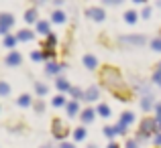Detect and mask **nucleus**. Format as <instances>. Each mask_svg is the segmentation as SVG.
Here are the masks:
<instances>
[{
	"label": "nucleus",
	"instance_id": "obj_35",
	"mask_svg": "<svg viewBox=\"0 0 161 148\" xmlns=\"http://www.w3.org/2000/svg\"><path fill=\"white\" fill-rule=\"evenodd\" d=\"M151 49H153L155 53H161V37H157V39L151 41Z\"/></svg>",
	"mask_w": 161,
	"mask_h": 148
},
{
	"label": "nucleus",
	"instance_id": "obj_9",
	"mask_svg": "<svg viewBox=\"0 0 161 148\" xmlns=\"http://www.w3.org/2000/svg\"><path fill=\"white\" fill-rule=\"evenodd\" d=\"M96 110L94 108H84L82 112H80V120H82V124H92V122L96 120Z\"/></svg>",
	"mask_w": 161,
	"mask_h": 148
},
{
	"label": "nucleus",
	"instance_id": "obj_4",
	"mask_svg": "<svg viewBox=\"0 0 161 148\" xmlns=\"http://www.w3.org/2000/svg\"><path fill=\"white\" fill-rule=\"evenodd\" d=\"M12 27H14V16L10 12H0V35H8Z\"/></svg>",
	"mask_w": 161,
	"mask_h": 148
},
{
	"label": "nucleus",
	"instance_id": "obj_31",
	"mask_svg": "<svg viewBox=\"0 0 161 148\" xmlns=\"http://www.w3.org/2000/svg\"><path fill=\"white\" fill-rule=\"evenodd\" d=\"M69 95H71V98H74V100H84V91L82 89H80V87H74V85H71V89H69Z\"/></svg>",
	"mask_w": 161,
	"mask_h": 148
},
{
	"label": "nucleus",
	"instance_id": "obj_37",
	"mask_svg": "<svg viewBox=\"0 0 161 148\" xmlns=\"http://www.w3.org/2000/svg\"><path fill=\"white\" fill-rule=\"evenodd\" d=\"M31 59H33V61H43V51H33Z\"/></svg>",
	"mask_w": 161,
	"mask_h": 148
},
{
	"label": "nucleus",
	"instance_id": "obj_21",
	"mask_svg": "<svg viewBox=\"0 0 161 148\" xmlns=\"http://www.w3.org/2000/svg\"><path fill=\"white\" fill-rule=\"evenodd\" d=\"M55 87H57L59 94H67V91L71 89L69 81H67V79H63V77H57V81H55Z\"/></svg>",
	"mask_w": 161,
	"mask_h": 148
},
{
	"label": "nucleus",
	"instance_id": "obj_2",
	"mask_svg": "<svg viewBox=\"0 0 161 148\" xmlns=\"http://www.w3.org/2000/svg\"><path fill=\"white\" fill-rule=\"evenodd\" d=\"M51 134L55 140H65L67 136H69V124H67L65 120H61V118H53L51 120Z\"/></svg>",
	"mask_w": 161,
	"mask_h": 148
},
{
	"label": "nucleus",
	"instance_id": "obj_14",
	"mask_svg": "<svg viewBox=\"0 0 161 148\" xmlns=\"http://www.w3.org/2000/svg\"><path fill=\"white\" fill-rule=\"evenodd\" d=\"M122 18H125L126 24H137V23H139V12L133 10V8H129V10H125Z\"/></svg>",
	"mask_w": 161,
	"mask_h": 148
},
{
	"label": "nucleus",
	"instance_id": "obj_25",
	"mask_svg": "<svg viewBox=\"0 0 161 148\" xmlns=\"http://www.w3.org/2000/svg\"><path fill=\"white\" fill-rule=\"evenodd\" d=\"M19 43V39H16V35H4V41H2V45L6 49H14V45Z\"/></svg>",
	"mask_w": 161,
	"mask_h": 148
},
{
	"label": "nucleus",
	"instance_id": "obj_10",
	"mask_svg": "<svg viewBox=\"0 0 161 148\" xmlns=\"http://www.w3.org/2000/svg\"><path fill=\"white\" fill-rule=\"evenodd\" d=\"M65 112H67V116H69V118L80 116V112H82V105H80V101H78V100H69V101L65 104Z\"/></svg>",
	"mask_w": 161,
	"mask_h": 148
},
{
	"label": "nucleus",
	"instance_id": "obj_5",
	"mask_svg": "<svg viewBox=\"0 0 161 148\" xmlns=\"http://www.w3.org/2000/svg\"><path fill=\"white\" fill-rule=\"evenodd\" d=\"M86 16L90 20H94V23H104L106 20V10L102 6H90L86 10Z\"/></svg>",
	"mask_w": 161,
	"mask_h": 148
},
{
	"label": "nucleus",
	"instance_id": "obj_27",
	"mask_svg": "<svg viewBox=\"0 0 161 148\" xmlns=\"http://www.w3.org/2000/svg\"><path fill=\"white\" fill-rule=\"evenodd\" d=\"M86 136H88V132H86V128H84V126H80V128L74 130V140H75V142L86 140Z\"/></svg>",
	"mask_w": 161,
	"mask_h": 148
},
{
	"label": "nucleus",
	"instance_id": "obj_34",
	"mask_svg": "<svg viewBox=\"0 0 161 148\" xmlns=\"http://www.w3.org/2000/svg\"><path fill=\"white\" fill-rule=\"evenodd\" d=\"M33 110H35L37 114H43L45 112V101H41V100H37L35 104H33Z\"/></svg>",
	"mask_w": 161,
	"mask_h": 148
},
{
	"label": "nucleus",
	"instance_id": "obj_43",
	"mask_svg": "<svg viewBox=\"0 0 161 148\" xmlns=\"http://www.w3.org/2000/svg\"><path fill=\"white\" fill-rule=\"evenodd\" d=\"M153 110H155L157 114H161V101H157V104H155V108H153Z\"/></svg>",
	"mask_w": 161,
	"mask_h": 148
},
{
	"label": "nucleus",
	"instance_id": "obj_19",
	"mask_svg": "<svg viewBox=\"0 0 161 148\" xmlns=\"http://www.w3.org/2000/svg\"><path fill=\"white\" fill-rule=\"evenodd\" d=\"M65 20H67V16H65V12H63V10L55 8V10L51 12V23H55V24H63Z\"/></svg>",
	"mask_w": 161,
	"mask_h": 148
},
{
	"label": "nucleus",
	"instance_id": "obj_1",
	"mask_svg": "<svg viewBox=\"0 0 161 148\" xmlns=\"http://www.w3.org/2000/svg\"><path fill=\"white\" fill-rule=\"evenodd\" d=\"M98 77H100V83L106 87L110 94L126 85V81H125V77H122V73L118 71V67H114V65H104L102 69H100Z\"/></svg>",
	"mask_w": 161,
	"mask_h": 148
},
{
	"label": "nucleus",
	"instance_id": "obj_30",
	"mask_svg": "<svg viewBox=\"0 0 161 148\" xmlns=\"http://www.w3.org/2000/svg\"><path fill=\"white\" fill-rule=\"evenodd\" d=\"M43 51V61H55V49H41Z\"/></svg>",
	"mask_w": 161,
	"mask_h": 148
},
{
	"label": "nucleus",
	"instance_id": "obj_41",
	"mask_svg": "<svg viewBox=\"0 0 161 148\" xmlns=\"http://www.w3.org/2000/svg\"><path fill=\"white\" fill-rule=\"evenodd\" d=\"M59 148H75V144H74V142H65V140H63L61 144H59Z\"/></svg>",
	"mask_w": 161,
	"mask_h": 148
},
{
	"label": "nucleus",
	"instance_id": "obj_8",
	"mask_svg": "<svg viewBox=\"0 0 161 148\" xmlns=\"http://www.w3.org/2000/svg\"><path fill=\"white\" fill-rule=\"evenodd\" d=\"M112 95L118 101H130V100H133V89H130L129 85H125V87H120V89L112 91Z\"/></svg>",
	"mask_w": 161,
	"mask_h": 148
},
{
	"label": "nucleus",
	"instance_id": "obj_3",
	"mask_svg": "<svg viewBox=\"0 0 161 148\" xmlns=\"http://www.w3.org/2000/svg\"><path fill=\"white\" fill-rule=\"evenodd\" d=\"M155 136V124L153 118H143L139 124V132H137V140H147V138Z\"/></svg>",
	"mask_w": 161,
	"mask_h": 148
},
{
	"label": "nucleus",
	"instance_id": "obj_22",
	"mask_svg": "<svg viewBox=\"0 0 161 148\" xmlns=\"http://www.w3.org/2000/svg\"><path fill=\"white\" fill-rule=\"evenodd\" d=\"M153 108H155L153 98H151V95H143V98H141V110H143V112H151Z\"/></svg>",
	"mask_w": 161,
	"mask_h": 148
},
{
	"label": "nucleus",
	"instance_id": "obj_44",
	"mask_svg": "<svg viewBox=\"0 0 161 148\" xmlns=\"http://www.w3.org/2000/svg\"><path fill=\"white\" fill-rule=\"evenodd\" d=\"M106 148H120V146H118L116 142H108V146H106Z\"/></svg>",
	"mask_w": 161,
	"mask_h": 148
},
{
	"label": "nucleus",
	"instance_id": "obj_23",
	"mask_svg": "<svg viewBox=\"0 0 161 148\" xmlns=\"http://www.w3.org/2000/svg\"><path fill=\"white\" fill-rule=\"evenodd\" d=\"M96 114H98L100 118H110V116H112V108H110L108 104H98V108H96Z\"/></svg>",
	"mask_w": 161,
	"mask_h": 148
},
{
	"label": "nucleus",
	"instance_id": "obj_13",
	"mask_svg": "<svg viewBox=\"0 0 161 148\" xmlns=\"http://www.w3.org/2000/svg\"><path fill=\"white\" fill-rule=\"evenodd\" d=\"M133 122H135V114L130 112V110H129V112H122V114H120V118H118V124L125 126V128H129Z\"/></svg>",
	"mask_w": 161,
	"mask_h": 148
},
{
	"label": "nucleus",
	"instance_id": "obj_38",
	"mask_svg": "<svg viewBox=\"0 0 161 148\" xmlns=\"http://www.w3.org/2000/svg\"><path fill=\"white\" fill-rule=\"evenodd\" d=\"M153 124H155V132H161V114L153 118Z\"/></svg>",
	"mask_w": 161,
	"mask_h": 148
},
{
	"label": "nucleus",
	"instance_id": "obj_29",
	"mask_svg": "<svg viewBox=\"0 0 161 148\" xmlns=\"http://www.w3.org/2000/svg\"><path fill=\"white\" fill-rule=\"evenodd\" d=\"M35 94L39 95V98H45V95L49 94V87L45 85V83H35Z\"/></svg>",
	"mask_w": 161,
	"mask_h": 148
},
{
	"label": "nucleus",
	"instance_id": "obj_16",
	"mask_svg": "<svg viewBox=\"0 0 161 148\" xmlns=\"http://www.w3.org/2000/svg\"><path fill=\"white\" fill-rule=\"evenodd\" d=\"M37 20H39V10H37V8H29V10L25 12V23L27 24H35Z\"/></svg>",
	"mask_w": 161,
	"mask_h": 148
},
{
	"label": "nucleus",
	"instance_id": "obj_20",
	"mask_svg": "<svg viewBox=\"0 0 161 148\" xmlns=\"http://www.w3.org/2000/svg\"><path fill=\"white\" fill-rule=\"evenodd\" d=\"M61 69H63V65H59L55 61H47V65H45V73L47 75H57Z\"/></svg>",
	"mask_w": 161,
	"mask_h": 148
},
{
	"label": "nucleus",
	"instance_id": "obj_39",
	"mask_svg": "<svg viewBox=\"0 0 161 148\" xmlns=\"http://www.w3.org/2000/svg\"><path fill=\"white\" fill-rule=\"evenodd\" d=\"M153 144H155V148H161V132H155V136H153Z\"/></svg>",
	"mask_w": 161,
	"mask_h": 148
},
{
	"label": "nucleus",
	"instance_id": "obj_46",
	"mask_svg": "<svg viewBox=\"0 0 161 148\" xmlns=\"http://www.w3.org/2000/svg\"><path fill=\"white\" fill-rule=\"evenodd\" d=\"M135 4H147V0H133Z\"/></svg>",
	"mask_w": 161,
	"mask_h": 148
},
{
	"label": "nucleus",
	"instance_id": "obj_42",
	"mask_svg": "<svg viewBox=\"0 0 161 148\" xmlns=\"http://www.w3.org/2000/svg\"><path fill=\"white\" fill-rule=\"evenodd\" d=\"M104 4H110V6H118V4H122V0H104Z\"/></svg>",
	"mask_w": 161,
	"mask_h": 148
},
{
	"label": "nucleus",
	"instance_id": "obj_17",
	"mask_svg": "<svg viewBox=\"0 0 161 148\" xmlns=\"http://www.w3.org/2000/svg\"><path fill=\"white\" fill-rule=\"evenodd\" d=\"M41 47H43V49H55V47H57V35L49 33V35L45 37V41L41 43Z\"/></svg>",
	"mask_w": 161,
	"mask_h": 148
},
{
	"label": "nucleus",
	"instance_id": "obj_33",
	"mask_svg": "<svg viewBox=\"0 0 161 148\" xmlns=\"http://www.w3.org/2000/svg\"><path fill=\"white\" fill-rule=\"evenodd\" d=\"M151 14H153V8H151V6H143V10H141L139 16H141L143 20H147V18H151Z\"/></svg>",
	"mask_w": 161,
	"mask_h": 148
},
{
	"label": "nucleus",
	"instance_id": "obj_28",
	"mask_svg": "<svg viewBox=\"0 0 161 148\" xmlns=\"http://www.w3.org/2000/svg\"><path fill=\"white\" fill-rule=\"evenodd\" d=\"M102 134H104V136L108 138V140H112L114 136H118V130H116V124H114V126H104Z\"/></svg>",
	"mask_w": 161,
	"mask_h": 148
},
{
	"label": "nucleus",
	"instance_id": "obj_32",
	"mask_svg": "<svg viewBox=\"0 0 161 148\" xmlns=\"http://www.w3.org/2000/svg\"><path fill=\"white\" fill-rule=\"evenodd\" d=\"M10 95V85L6 81H0V98H8Z\"/></svg>",
	"mask_w": 161,
	"mask_h": 148
},
{
	"label": "nucleus",
	"instance_id": "obj_15",
	"mask_svg": "<svg viewBox=\"0 0 161 148\" xmlns=\"http://www.w3.org/2000/svg\"><path fill=\"white\" fill-rule=\"evenodd\" d=\"M16 39L23 41V43H29V41L35 39V33H33L31 28H20V31L16 33Z\"/></svg>",
	"mask_w": 161,
	"mask_h": 148
},
{
	"label": "nucleus",
	"instance_id": "obj_12",
	"mask_svg": "<svg viewBox=\"0 0 161 148\" xmlns=\"http://www.w3.org/2000/svg\"><path fill=\"white\" fill-rule=\"evenodd\" d=\"M82 63H84V67L86 69H90V71H94V69H98V59L94 57V55H84V59H82Z\"/></svg>",
	"mask_w": 161,
	"mask_h": 148
},
{
	"label": "nucleus",
	"instance_id": "obj_48",
	"mask_svg": "<svg viewBox=\"0 0 161 148\" xmlns=\"http://www.w3.org/2000/svg\"><path fill=\"white\" fill-rule=\"evenodd\" d=\"M157 71H159V73H161V61H159V65H157Z\"/></svg>",
	"mask_w": 161,
	"mask_h": 148
},
{
	"label": "nucleus",
	"instance_id": "obj_11",
	"mask_svg": "<svg viewBox=\"0 0 161 148\" xmlns=\"http://www.w3.org/2000/svg\"><path fill=\"white\" fill-rule=\"evenodd\" d=\"M100 100V87L98 85H90L84 91V101H98Z\"/></svg>",
	"mask_w": 161,
	"mask_h": 148
},
{
	"label": "nucleus",
	"instance_id": "obj_47",
	"mask_svg": "<svg viewBox=\"0 0 161 148\" xmlns=\"http://www.w3.org/2000/svg\"><path fill=\"white\" fill-rule=\"evenodd\" d=\"M86 148H98V146H96V144H88Z\"/></svg>",
	"mask_w": 161,
	"mask_h": 148
},
{
	"label": "nucleus",
	"instance_id": "obj_36",
	"mask_svg": "<svg viewBox=\"0 0 161 148\" xmlns=\"http://www.w3.org/2000/svg\"><path fill=\"white\" fill-rule=\"evenodd\" d=\"M125 148H139V140H137V138H126Z\"/></svg>",
	"mask_w": 161,
	"mask_h": 148
},
{
	"label": "nucleus",
	"instance_id": "obj_49",
	"mask_svg": "<svg viewBox=\"0 0 161 148\" xmlns=\"http://www.w3.org/2000/svg\"><path fill=\"white\" fill-rule=\"evenodd\" d=\"M157 6H159V8H161V0H157Z\"/></svg>",
	"mask_w": 161,
	"mask_h": 148
},
{
	"label": "nucleus",
	"instance_id": "obj_18",
	"mask_svg": "<svg viewBox=\"0 0 161 148\" xmlns=\"http://www.w3.org/2000/svg\"><path fill=\"white\" fill-rule=\"evenodd\" d=\"M37 33H39V35H45L47 37L49 33H51V24H49V20H37Z\"/></svg>",
	"mask_w": 161,
	"mask_h": 148
},
{
	"label": "nucleus",
	"instance_id": "obj_6",
	"mask_svg": "<svg viewBox=\"0 0 161 148\" xmlns=\"http://www.w3.org/2000/svg\"><path fill=\"white\" fill-rule=\"evenodd\" d=\"M120 43L133 45V47H143V45H147V37L145 35H125V37H120Z\"/></svg>",
	"mask_w": 161,
	"mask_h": 148
},
{
	"label": "nucleus",
	"instance_id": "obj_45",
	"mask_svg": "<svg viewBox=\"0 0 161 148\" xmlns=\"http://www.w3.org/2000/svg\"><path fill=\"white\" fill-rule=\"evenodd\" d=\"M53 4L55 6H63V0H53Z\"/></svg>",
	"mask_w": 161,
	"mask_h": 148
},
{
	"label": "nucleus",
	"instance_id": "obj_24",
	"mask_svg": "<svg viewBox=\"0 0 161 148\" xmlns=\"http://www.w3.org/2000/svg\"><path fill=\"white\" fill-rule=\"evenodd\" d=\"M16 105H20V108H29V105H33V98H31L29 94L19 95V100H16Z\"/></svg>",
	"mask_w": 161,
	"mask_h": 148
},
{
	"label": "nucleus",
	"instance_id": "obj_40",
	"mask_svg": "<svg viewBox=\"0 0 161 148\" xmlns=\"http://www.w3.org/2000/svg\"><path fill=\"white\" fill-rule=\"evenodd\" d=\"M153 83H157V85L161 87V73H159V71H155V73H153Z\"/></svg>",
	"mask_w": 161,
	"mask_h": 148
},
{
	"label": "nucleus",
	"instance_id": "obj_26",
	"mask_svg": "<svg viewBox=\"0 0 161 148\" xmlns=\"http://www.w3.org/2000/svg\"><path fill=\"white\" fill-rule=\"evenodd\" d=\"M65 104H67V98L63 94L55 95V98L51 100V105H53V108H65Z\"/></svg>",
	"mask_w": 161,
	"mask_h": 148
},
{
	"label": "nucleus",
	"instance_id": "obj_7",
	"mask_svg": "<svg viewBox=\"0 0 161 148\" xmlns=\"http://www.w3.org/2000/svg\"><path fill=\"white\" fill-rule=\"evenodd\" d=\"M4 63H6L8 67H19L20 63H23V55H20L19 51H14V49H12L10 53H8L6 57H4Z\"/></svg>",
	"mask_w": 161,
	"mask_h": 148
},
{
	"label": "nucleus",
	"instance_id": "obj_50",
	"mask_svg": "<svg viewBox=\"0 0 161 148\" xmlns=\"http://www.w3.org/2000/svg\"><path fill=\"white\" fill-rule=\"evenodd\" d=\"M43 148H49V146H43Z\"/></svg>",
	"mask_w": 161,
	"mask_h": 148
}]
</instances>
